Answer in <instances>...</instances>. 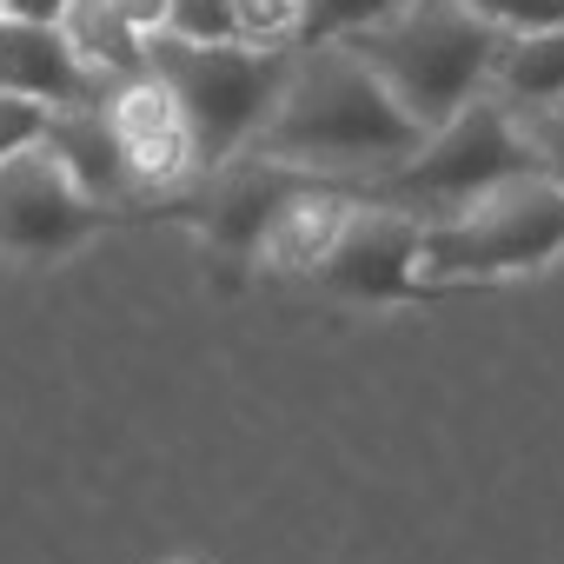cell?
<instances>
[{
    "instance_id": "cell-1",
    "label": "cell",
    "mask_w": 564,
    "mask_h": 564,
    "mask_svg": "<svg viewBox=\"0 0 564 564\" xmlns=\"http://www.w3.org/2000/svg\"><path fill=\"white\" fill-rule=\"evenodd\" d=\"M419 140L425 127L366 74V61L346 54L339 41H319L293 54V74L279 87L265 127L246 140V153L286 166V173H306V180L359 186L412 160Z\"/></svg>"
},
{
    "instance_id": "cell-2",
    "label": "cell",
    "mask_w": 564,
    "mask_h": 564,
    "mask_svg": "<svg viewBox=\"0 0 564 564\" xmlns=\"http://www.w3.org/2000/svg\"><path fill=\"white\" fill-rule=\"evenodd\" d=\"M498 41L505 34L485 14H471L465 0H405V8L352 28L339 47L359 54L366 74L432 133L471 94H485V74H491Z\"/></svg>"
},
{
    "instance_id": "cell-3",
    "label": "cell",
    "mask_w": 564,
    "mask_h": 564,
    "mask_svg": "<svg viewBox=\"0 0 564 564\" xmlns=\"http://www.w3.org/2000/svg\"><path fill=\"white\" fill-rule=\"evenodd\" d=\"M293 41H180L147 34V67L173 94L199 173L246 153V140L265 127L279 87L293 74Z\"/></svg>"
},
{
    "instance_id": "cell-4",
    "label": "cell",
    "mask_w": 564,
    "mask_h": 564,
    "mask_svg": "<svg viewBox=\"0 0 564 564\" xmlns=\"http://www.w3.org/2000/svg\"><path fill=\"white\" fill-rule=\"evenodd\" d=\"M557 252H564V180L544 166L498 180L465 213L432 219L419 232V272L452 293L518 279V272H544Z\"/></svg>"
},
{
    "instance_id": "cell-5",
    "label": "cell",
    "mask_w": 564,
    "mask_h": 564,
    "mask_svg": "<svg viewBox=\"0 0 564 564\" xmlns=\"http://www.w3.org/2000/svg\"><path fill=\"white\" fill-rule=\"evenodd\" d=\"M544 160H538V147L524 140V127L505 113V100L498 94H471L445 127H432L425 140H419V153L412 160H399L392 173H379V180H359L352 193L359 199H379V206H399V213H412V219H452V213H465L478 193H491L498 180H511V173H538Z\"/></svg>"
},
{
    "instance_id": "cell-6",
    "label": "cell",
    "mask_w": 564,
    "mask_h": 564,
    "mask_svg": "<svg viewBox=\"0 0 564 564\" xmlns=\"http://www.w3.org/2000/svg\"><path fill=\"white\" fill-rule=\"evenodd\" d=\"M419 232H425V219L352 193V213H346L339 239L326 246V259L306 279H313V286H326V293H339V300H359V306H425V300H452V286H432V279L419 272Z\"/></svg>"
},
{
    "instance_id": "cell-7",
    "label": "cell",
    "mask_w": 564,
    "mask_h": 564,
    "mask_svg": "<svg viewBox=\"0 0 564 564\" xmlns=\"http://www.w3.org/2000/svg\"><path fill=\"white\" fill-rule=\"evenodd\" d=\"M107 226H127V213L87 199L47 140L0 160V252L8 259H61Z\"/></svg>"
},
{
    "instance_id": "cell-8",
    "label": "cell",
    "mask_w": 564,
    "mask_h": 564,
    "mask_svg": "<svg viewBox=\"0 0 564 564\" xmlns=\"http://www.w3.org/2000/svg\"><path fill=\"white\" fill-rule=\"evenodd\" d=\"M107 120H113V140H120V160H127V180H133V213L160 193H180L186 180H199V160H193V140H186V120L173 107V94L160 87L153 67L113 80L100 94Z\"/></svg>"
},
{
    "instance_id": "cell-9",
    "label": "cell",
    "mask_w": 564,
    "mask_h": 564,
    "mask_svg": "<svg viewBox=\"0 0 564 564\" xmlns=\"http://www.w3.org/2000/svg\"><path fill=\"white\" fill-rule=\"evenodd\" d=\"M0 94H21L41 107H80L100 100L107 87L67 47L61 21H0Z\"/></svg>"
},
{
    "instance_id": "cell-10",
    "label": "cell",
    "mask_w": 564,
    "mask_h": 564,
    "mask_svg": "<svg viewBox=\"0 0 564 564\" xmlns=\"http://www.w3.org/2000/svg\"><path fill=\"white\" fill-rule=\"evenodd\" d=\"M61 166L74 173V186L100 206H120L133 219V180H127V160H120V140H113V120L100 100H80V107H54L47 113V133H41Z\"/></svg>"
},
{
    "instance_id": "cell-11",
    "label": "cell",
    "mask_w": 564,
    "mask_h": 564,
    "mask_svg": "<svg viewBox=\"0 0 564 564\" xmlns=\"http://www.w3.org/2000/svg\"><path fill=\"white\" fill-rule=\"evenodd\" d=\"M485 94L505 100L511 120H538L564 100V28H531V34H505L485 74Z\"/></svg>"
},
{
    "instance_id": "cell-12",
    "label": "cell",
    "mask_w": 564,
    "mask_h": 564,
    "mask_svg": "<svg viewBox=\"0 0 564 564\" xmlns=\"http://www.w3.org/2000/svg\"><path fill=\"white\" fill-rule=\"evenodd\" d=\"M61 34H67V47L87 61V74H94L100 87H113V80H127V74L147 67V34H133V28L113 14V0H67Z\"/></svg>"
},
{
    "instance_id": "cell-13",
    "label": "cell",
    "mask_w": 564,
    "mask_h": 564,
    "mask_svg": "<svg viewBox=\"0 0 564 564\" xmlns=\"http://www.w3.org/2000/svg\"><path fill=\"white\" fill-rule=\"evenodd\" d=\"M392 8H405V0H300V34H293V47L346 41L352 28H366V21H379Z\"/></svg>"
},
{
    "instance_id": "cell-14",
    "label": "cell",
    "mask_w": 564,
    "mask_h": 564,
    "mask_svg": "<svg viewBox=\"0 0 564 564\" xmlns=\"http://www.w3.org/2000/svg\"><path fill=\"white\" fill-rule=\"evenodd\" d=\"M160 34H180V41H239V21H232V0H166V28Z\"/></svg>"
},
{
    "instance_id": "cell-15",
    "label": "cell",
    "mask_w": 564,
    "mask_h": 564,
    "mask_svg": "<svg viewBox=\"0 0 564 564\" xmlns=\"http://www.w3.org/2000/svg\"><path fill=\"white\" fill-rule=\"evenodd\" d=\"M471 14H485L498 34H531V28H564V0H465Z\"/></svg>"
},
{
    "instance_id": "cell-16",
    "label": "cell",
    "mask_w": 564,
    "mask_h": 564,
    "mask_svg": "<svg viewBox=\"0 0 564 564\" xmlns=\"http://www.w3.org/2000/svg\"><path fill=\"white\" fill-rule=\"evenodd\" d=\"M239 41H293L300 34V0H232Z\"/></svg>"
},
{
    "instance_id": "cell-17",
    "label": "cell",
    "mask_w": 564,
    "mask_h": 564,
    "mask_svg": "<svg viewBox=\"0 0 564 564\" xmlns=\"http://www.w3.org/2000/svg\"><path fill=\"white\" fill-rule=\"evenodd\" d=\"M47 113L41 100H21V94H0V160H14L21 147H34L47 133Z\"/></svg>"
},
{
    "instance_id": "cell-18",
    "label": "cell",
    "mask_w": 564,
    "mask_h": 564,
    "mask_svg": "<svg viewBox=\"0 0 564 564\" xmlns=\"http://www.w3.org/2000/svg\"><path fill=\"white\" fill-rule=\"evenodd\" d=\"M518 127H524V140L538 147L544 173H557V180H564V100H557L551 113H538V120H518Z\"/></svg>"
},
{
    "instance_id": "cell-19",
    "label": "cell",
    "mask_w": 564,
    "mask_h": 564,
    "mask_svg": "<svg viewBox=\"0 0 564 564\" xmlns=\"http://www.w3.org/2000/svg\"><path fill=\"white\" fill-rule=\"evenodd\" d=\"M113 14H120L133 34H160V28H166V0H113Z\"/></svg>"
},
{
    "instance_id": "cell-20",
    "label": "cell",
    "mask_w": 564,
    "mask_h": 564,
    "mask_svg": "<svg viewBox=\"0 0 564 564\" xmlns=\"http://www.w3.org/2000/svg\"><path fill=\"white\" fill-rule=\"evenodd\" d=\"M67 0H8V21H61Z\"/></svg>"
},
{
    "instance_id": "cell-21",
    "label": "cell",
    "mask_w": 564,
    "mask_h": 564,
    "mask_svg": "<svg viewBox=\"0 0 564 564\" xmlns=\"http://www.w3.org/2000/svg\"><path fill=\"white\" fill-rule=\"evenodd\" d=\"M0 21H8V0H0Z\"/></svg>"
}]
</instances>
